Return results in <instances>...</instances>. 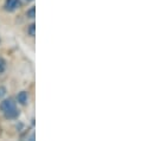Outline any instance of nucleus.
Returning a JSON list of instances; mask_svg holds the SVG:
<instances>
[{"instance_id": "obj_7", "label": "nucleus", "mask_w": 153, "mask_h": 141, "mask_svg": "<svg viewBox=\"0 0 153 141\" xmlns=\"http://www.w3.org/2000/svg\"><path fill=\"white\" fill-rule=\"evenodd\" d=\"M6 68H7V62L4 57H0V75H2L5 71H6Z\"/></svg>"}, {"instance_id": "obj_6", "label": "nucleus", "mask_w": 153, "mask_h": 141, "mask_svg": "<svg viewBox=\"0 0 153 141\" xmlns=\"http://www.w3.org/2000/svg\"><path fill=\"white\" fill-rule=\"evenodd\" d=\"M26 18L27 19H35L36 18V7L35 6H31L27 11H26Z\"/></svg>"}, {"instance_id": "obj_1", "label": "nucleus", "mask_w": 153, "mask_h": 141, "mask_svg": "<svg viewBox=\"0 0 153 141\" xmlns=\"http://www.w3.org/2000/svg\"><path fill=\"white\" fill-rule=\"evenodd\" d=\"M22 7V0H5L4 10L6 12H14Z\"/></svg>"}, {"instance_id": "obj_2", "label": "nucleus", "mask_w": 153, "mask_h": 141, "mask_svg": "<svg viewBox=\"0 0 153 141\" xmlns=\"http://www.w3.org/2000/svg\"><path fill=\"white\" fill-rule=\"evenodd\" d=\"M14 107H17V102L12 97L2 99L1 102H0V111L5 113V111H7V110H10L11 108H14Z\"/></svg>"}, {"instance_id": "obj_11", "label": "nucleus", "mask_w": 153, "mask_h": 141, "mask_svg": "<svg viewBox=\"0 0 153 141\" xmlns=\"http://www.w3.org/2000/svg\"><path fill=\"white\" fill-rule=\"evenodd\" d=\"M0 43H1V38H0Z\"/></svg>"}, {"instance_id": "obj_3", "label": "nucleus", "mask_w": 153, "mask_h": 141, "mask_svg": "<svg viewBox=\"0 0 153 141\" xmlns=\"http://www.w3.org/2000/svg\"><path fill=\"white\" fill-rule=\"evenodd\" d=\"M29 100H30V95H29V93L26 90L19 91L17 94V96H16V101L20 106H27L29 105Z\"/></svg>"}, {"instance_id": "obj_8", "label": "nucleus", "mask_w": 153, "mask_h": 141, "mask_svg": "<svg viewBox=\"0 0 153 141\" xmlns=\"http://www.w3.org/2000/svg\"><path fill=\"white\" fill-rule=\"evenodd\" d=\"M7 95V89L4 85H0V100H2Z\"/></svg>"}, {"instance_id": "obj_4", "label": "nucleus", "mask_w": 153, "mask_h": 141, "mask_svg": "<svg viewBox=\"0 0 153 141\" xmlns=\"http://www.w3.org/2000/svg\"><path fill=\"white\" fill-rule=\"evenodd\" d=\"M2 114H4V117L6 120H17L20 116V110L18 109V107H14V108H11L10 110H7Z\"/></svg>"}, {"instance_id": "obj_10", "label": "nucleus", "mask_w": 153, "mask_h": 141, "mask_svg": "<svg viewBox=\"0 0 153 141\" xmlns=\"http://www.w3.org/2000/svg\"><path fill=\"white\" fill-rule=\"evenodd\" d=\"M26 1H33V0H26Z\"/></svg>"}, {"instance_id": "obj_9", "label": "nucleus", "mask_w": 153, "mask_h": 141, "mask_svg": "<svg viewBox=\"0 0 153 141\" xmlns=\"http://www.w3.org/2000/svg\"><path fill=\"white\" fill-rule=\"evenodd\" d=\"M16 129H17L18 132H22V131H24V123L19 121V122L16 125Z\"/></svg>"}, {"instance_id": "obj_5", "label": "nucleus", "mask_w": 153, "mask_h": 141, "mask_svg": "<svg viewBox=\"0 0 153 141\" xmlns=\"http://www.w3.org/2000/svg\"><path fill=\"white\" fill-rule=\"evenodd\" d=\"M26 33L30 37H35L36 36V24L35 23H31L30 25H27V29H26Z\"/></svg>"}]
</instances>
